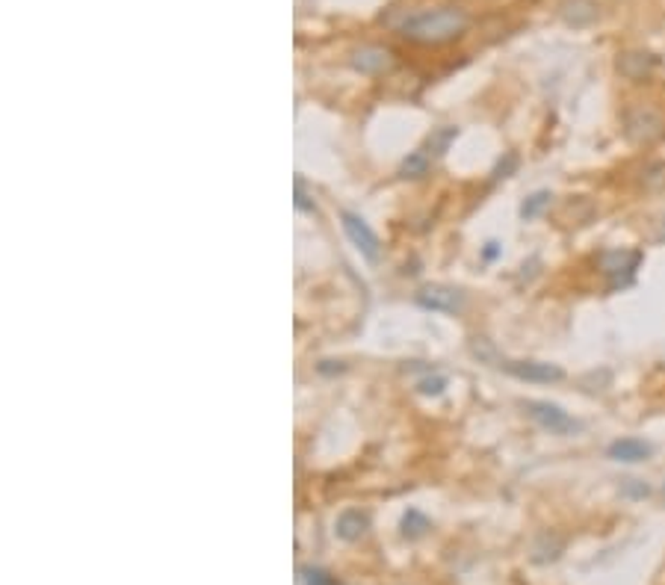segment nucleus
Wrapping results in <instances>:
<instances>
[{
  "label": "nucleus",
  "mask_w": 665,
  "mask_h": 585,
  "mask_svg": "<svg viewBox=\"0 0 665 585\" xmlns=\"http://www.w3.org/2000/svg\"><path fill=\"white\" fill-rule=\"evenodd\" d=\"M470 15L461 6H435L423 13L409 15L400 24V36L414 41V45H447L467 33Z\"/></svg>",
  "instance_id": "obj_1"
},
{
  "label": "nucleus",
  "mask_w": 665,
  "mask_h": 585,
  "mask_svg": "<svg viewBox=\"0 0 665 585\" xmlns=\"http://www.w3.org/2000/svg\"><path fill=\"white\" fill-rule=\"evenodd\" d=\"M624 136L636 145H651L665 136V119L653 106L636 104L624 113Z\"/></svg>",
  "instance_id": "obj_2"
},
{
  "label": "nucleus",
  "mask_w": 665,
  "mask_h": 585,
  "mask_svg": "<svg viewBox=\"0 0 665 585\" xmlns=\"http://www.w3.org/2000/svg\"><path fill=\"white\" fill-rule=\"evenodd\" d=\"M523 411H527L530 417L550 434H577V432H583V423L577 417H571V414H568L562 406H556V402L527 399V402H523Z\"/></svg>",
  "instance_id": "obj_3"
},
{
  "label": "nucleus",
  "mask_w": 665,
  "mask_h": 585,
  "mask_svg": "<svg viewBox=\"0 0 665 585\" xmlns=\"http://www.w3.org/2000/svg\"><path fill=\"white\" fill-rule=\"evenodd\" d=\"M642 263V251H627V249H615V251H604L600 254V270L606 275L609 290H621V287H630L636 279V270Z\"/></svg>",
  "instance_id": "obj_4"
},
{
  "label": "nucleus",
  "mask_w": 665,
  "mask_h": 585,
  "mask_svg": "<svg viewBox=\"0 0 665 585\" xmlns=\"http://www.w3.org/2000/svg\"><path fill=\"white\" fill-rule=\"evenodd\" d=\"M340 225H343V231H346V237H349L352 246L361 251L364 261H367V263H379V258H382V242H379V237H375V231L358 216V213L343 210L340 213Z\"/></svg>",
  "instance_id": "obj_5"
},
{
  "label": "nucleus",
  "mask_w": 665,
  "mask_h": 585,
  "mask_svg": "<svg viewBox=\"0 0 665 585\" xmlns=\"http://www.w3.org/2000/svg\"><path fill=\"white\" fill-rule=\"evenodd\" d=\"M503 370L514 379L530 381V385H550V381L565 379V370L556 364H547V361H506Z\"/></svg>",
  "instance_id": "obj_6"
},
{
  "label": "nucleus",
  "mask_w": 665,
  "mask_h": 585,
  "mask_svg": "<svg viewBox=\"0 0 665 585\" xmlns=\"http://www.w3.org/2000/svg\"><path fill=\"white\" fill-rule=\"evenodd\" d=\"M417 302H420L426 311H438V314H458L465 307V293L456 290V287H444V284H429L417 293Z\"/></svg>",
  "instance_id": "obj_7"
},
{
  "label": "nucleus",
  "mask_w": 665,
  "mask_h": 585,
  "mask_svg": "<svg viewBox=\"0 0 665 585\" xmlns=\"http://www.w3.org/2000/svg\"><path fill=\"white\" fill-rule=\"evenodd\" d=\"M352 69L361 74H384L393 69V53L379 45H364L352 53Z\"/></svg>",
  "instance_id": "obj_8"
},
{
  "label": "nucleus",
  "mask_w": 665,
  "mask_h": 585,
  "mask_svg": "<svg viewBox=\"0 0 665 585\" xmlns=\"http://www.w3.org/2000/svg\"><path fill=\"white\" fill-rule=\"evenodd\" d=\"M660 66V59L653 57V53H648V50H627V53H621L618 57V71L624 74L627 80H648L651 78V71Z\"/></svg>",
  "instance_id": "obj_9"
},
{
  "label": "nucleus",
  "mask_w": 665,
  "mask_h": 585,
  "mask_svg": "<svg viewBox=\"0 0 665 585\" xmlns=\"http://www.w3.org/2000/svg\"><path fill=\"white\" fill-rule=\"evenodd\" d=\"M653 452V446L642 438H618L609 443L606 455L613 462H621V464H639V462H648Z\"/></svg>",
  "instance_id": "obj_10"
},
{
  "label": "nucleus",
  "mask_w": 665,
  "mask_h": 585,
  "mask_svg": "<svg viewBox=\"0 0 665 585\" xmlns=\"http://www.w3.org/2000/svg\"><path fill=\"white\" fill-rule=\"evenodd\" d=\"M559 15L565 24H571V27H588V24H595V18H597V4L595 0H562Z\"/></svg>",
  "instance_id": "obj_11"
},
{
  "label": "nucleus",
  "mask_w": 665,
  "mask_h": 585,
  "mask_svg": "<svg viewBox=\"0 0 665 585\" xmlns=\"http://www.w3.org/2000/svg\"><path fill=\"white\" fill-rule=\"evenodd\" d=\"M367 529H370V515L361 512V508H346L335 524L337 538H343V541H358V538H364V532Z\"/></svg>",
  "instance_id": "obj_12"
},
{
  "label": "nucleus",
  "mask_w": 665,
  "mask_h": 585,
  "mask_svg": "<svg viewBox=\"0 0 665 585\" xmlns=\"http://www.w3.org/2000/svg\"><path fill=\"white\" fill-rule=\"evenodd\" d=\"M429 529H432V524H429V517H423L417 508H409V512L402 515V535L405 538H420Z\"/></svg>",
  "instance_id": "obj_13"
},
{
  "label": "nucleus",
  "mask_w": 665,
  "mask_h": 585,
  "mask_svg": "<svg viewBox=\"0 0 665 585\" xmlns=\"http://www.w3.org/2000/svg\"><path fill=\"white\" fill-rule=\"evenodd\" d=\"M550 205H553V196L547 193V189H541V193H532L527 201H523V205H521V216L527 219V222L530 219H539Z\"/></svg>",
  "instance_id": "obj_14"
},
{
  "label": "nucleus",
  "mask_w": 665,
  "mask_h": 585,
  "mask_svg": "<svg viewBox=\"0 0 665 585\" xmlns=\"http://www.w3.org/2000/svg\"><path fill=\"white\" fill-rule=\"evenodd\" d=\"M429 166H432V160H429V151H414L409 160L402 163V178H423L429 175Z\"/></svg>",
  "instance_id": "obj_15"
},
{
  "label": "nucleus",
  "mask_w": 665,
  "mask_h": 585,
  "mask_svg": "<svg viewBox=\"0 0 665 585\" xmlns=\"http://www.w3.org/2000/svg\"><path fill=\"white\" fill-rule=\"evenodd\" d=\"M299 580H302V585H337V580L331 577L328 571H323V568H310V565L299 568Z\"/></svg>",
  "instance_id": "obj_16"
},
{
  "label": "nucleus",
  "mask_w": 665,
  "mask_h": 585,
  "mask_svg": "<svg viewBox=\"0 0 665 585\" xmlns=\"http://www.w3.org/2000/svg\"><path fill=\"white\" fill-rule=\"evenodd\" d=\"M296 207L305 210V213H314V201H308V193H305V180L296 178Z\"/></svg>",
  "instance_id": "obj_17"
},
{
  "label": "nucleus",
  "mask_w": 665,
  "mask_h": 585,
  "mask_svg": "<svg viewBox=\"0 0 665 585\" xmlns=\"http://www.w3.org/2000/svg\"><path fill=\"white\" fill-rule=\"evenodd\" d=\"M453 136H456V127H444V131L438 133L435 140H429V148H435V154H441L444 148L449 145V140H453Z\"/></svg>",
  "instance_id": "obj_18"
},
{
  "label": "nucleus",
  "mask_w": 665,
  "mask_h": 585,
  "mask_svg": "<svg viewBox=\"0 0 665 585\" xmlns=\"http://www.w3.org/2000/svg\"><path fill=\"white\" fill-rule=\"evenodd\" d=\"M444 385H447V381L435 376V379H426V381H420V390H423V393H435V397H438V393L444 390Z\"/></svg>",
  "instance_id": "obj_19"
},
{
  "label": "nucleus",
  "mask_w": 665,
  "mask_h": 585,
  "mask_svg": "<svg viewBox=\"0 0 665 585\" xmlns=\"http://www.w3.org/2000/svg\"><path fill=\"white\" fill-rule=\"evenodd\" d=\"M662 237H665V228H662Z\"/></svg>",
  "instance_id": "obj_20"
}]
</instances>
